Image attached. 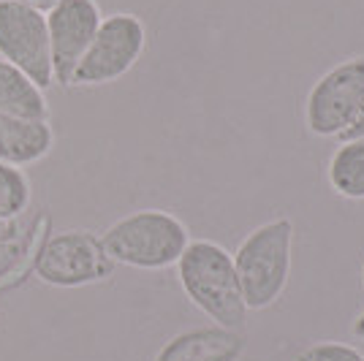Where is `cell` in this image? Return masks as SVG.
Here are the masks:
<instances>
[{"label":"cell","mask_w":364,"mask_h":361,"mask_svg":"<svg viewBox=\"0 0 364 361\" xmlns=\"http://www.w3.org/2000/svg\"><path fill=\"white\" fill-rule=\"evenodd\" d=\"M177 277L188 299L204 316L213 318L215 326L228 331L245 329L247 307L242 301L234 261H231V253H226L218 242H188L185 253L177 261Z\"/></svg>","instance_id":"cell-1"},{"label":"cell","mask_w":364,"mask_h":361,"mask_svg":"<svg viewBox=\"0 0 364 361\" xmlns=\"http://www.w3.org/2000/svg\"><path fill=\"white\" fill-rule=\"evenodd\" d=\"M0 114L22 120H46L44 90L36 87L31 76H25L6 60H0Z\"/></svg>","instance_id":"cell-11"},{"label":"cell","mask_w":364,"mask_h":361,"mask_svg":"<svg viewBox=\"0 0 364 361\" xmlns=\"http://www.w3.org/2000/svg\"><path fill=\"white\" fill-rule=\"evenodd\" d=\"M343 139H364V104H362V109H359V114H356L353 125L343 134Z\"/></svg>","instance_id":"cell-16"},{"label":"cell","mask_w":364,"mask_h":361,"mask_svg":"<svg viewBox=\"0 0 364 361\" xmlns=\"http://www.w3.org/2000/svg\"><path fill=\"white\" fill-rule=\"evenodd\" d=\"M291 244L294 226L289 217H274L258 226L242 239L231 256L240 280L242 301L247 313H261L283 296L291 274Z\"/></svg>","instance_id":"cell-2"},{"label":"cell","mask_w":364,"mask_h":361,"mask_svg":"<svg viewBox=\"0 0 364 361\" xmlns=\"http://www.w3.org/2000/svg\"><path fill=\"white\" fill-rule=\"evenodd\" d=\"M147 31L141 19L134 14H112L101 19V28L95 33L92 44L87 46L85 58L79 60L71 85L92 87L109 85L125 76L144 52Z\"/></svg>","instance_id":"cell-4"},{"label":"cell","mask_w":364,"mask_h":361,"mask_svg":"<svg viewBox=\"0 0 364 361\" xmlns=\"http://www.w3.org/2000/svg\"><path fill=\"white\" fill-rule=\"evenodd\" d=\"M52 76L60 85H71L79 60L85 58L95 33L101 28V9L95 0H60L46 11Z\"/></svg>","instance_id":"cell-8"},{"label":"cell","mask_w":364,"mask_h":361,"mask_svg":"<svg viewBox=\"0 0 364 361\" xmlns=\"http://www.w3.org/2000/svg\"><path fill=\"white\" fill-rule=\"evenodd\" d=\"M353 331H356V337H362L364 340V316L356 320V326H353Z\"/></svg>","instance_id":"cell-19"},{"label":"cell","mask_w":364,"mask_h":361,"mask_svg":"<svg viewBox=\"0 0 364 361\" xmlns=\"http://www.w3.org/2000/svg\"><path fill=\"white\" fill-rule=\"evenodd\" d=\"M31 201V182L22 168L0 163V223H11Z\"/></svg>","instance_id":"cell-13"},{"label":"cell","mask_w":364,"mask_h":361,"mask_svg":"<svg viewBox=\"0 0 364 361\" xmlns=\"http://www.w3.org/2000/svg\"><path fill=\"white\" fill-rule=\"evenodd\" d=\"M364 104V58H353L329 68L313 85L304 106L310 134L321 139L343 136Z\"/></svg>","instance_id":"cell-5"},{"label":"cell","mask_w":364,"mask_h":361,"mask_svg":"<svg viewBox=\"0 0 364 361\" xmlns=\"http://www.w3.org/2000/svg\"><path fill=\"white\" fill-rule=\"evenodd\" d=\"M362 283H364V266H362Z\"/></svg>","instance_id":"cell-20"},{"label":"cell","mask_w":364,"mask_h":361,"mask_svg":"<svg viewBox=\"0 0 364 361\" xmlns=\"http://www.w3.org/2000/svg\"><path fill=\"white\" fill-rule=\"evenodd\" d=\"M242 331L210 326V329H193L171 337L158 350L155 361H237L242 356Z\"/></svg>","instance_id":"cell-9"},{"label":"cell","mask_w":364,"mask_h":361,"mask_svg":"<svg viewBox=\"0 0 364 361\" xmlns=\"http://www.w3.org/2000/svg\"><path fill=\"white\" fill-rule=\"evenodd\" d=\"M14 237H16L14 220L11 223H0V239H14Z\"/></svg>","instance_id":"cell-18"},{"label":"cell","mask_w":364,"mask_h":361,"mask_svg":"<svg viewBox=\"0 0 364 361\" xmlns=\"http://www.w3.org/2000/svg\"><path fill=\"white\" fill-rule=\"evenodd\" d=\"M294 361H364V356L350 345L343 343H316L296 353Z\"/></svg>","instance_id":"cell-14"},{"label":"cell","mask_w":364,"mask_h":361,"mask_svg":"<svg viewBox=\"0 0 364 361\" xmlns=\"http://www.w3.org/2000/svg\"><path fill=\"white\" fill-rule=\"evenodd\" d=\"M0 58L31 76L41 90L55 82L44 11L16 0H0Z\"/></svg>","instance_id":"cell-6"},{"label":"cell","mask_w":364,"mask_h":361,"mask_svg":"<svg viewBox=\"0 0 364 361\" xmlns=\"http://www.w3.org/2000/svg\"><path fill=\"white\" fill-rule=\"evenodd\" d=\"M55 134L46 120H22L11 114H0V163L22 166L36 163L49 155Z\"/></svg>","instance_id":"cell-10"},{"label":"cell","mask_w":364,"mask_h":361,"mask_svg":"<svg viewBox=\"0 0 364 361\" xmlns=\"http://www.w3.org/2000/svg\"><path fill=\"white\" fill-rule=\"evenodd\" d=\"M112 261L101 239L87 231H63L46 242L36 256V274L58 288H76L109 277Z\"/></svg>","instance_id":"cell-7"},{"label":"cell","mask_w":364,"mask_h":361,"mask_svg":"<svg viewBox=\"0 0 364 361\" xmlns=\"http://www.w3.org/2000/svg\"><path fill=\"white\" fill-rule=\"evenodd\" d=\"M16 3H25V6H31V9H38V11H49L55 3H60V0H16Z\"/></svg>","instance_id":"cell-17"},{"label":"cell","mask_w":364,"mask_h":361,"mask_svg":"<svg viewBox=\"0 0 364 361\" xmlns=\"http://www.w3.org/2000/svg\"><path fill=\"white\" fill-rule=\"evenodd\" d=\"M188 242V228L174 215L141 210L109 226L101 237V247L112 264L134 269H166L180 261Z\"/></svg>","instance_id":"cell-3"},{"label":"cell","mask_w":364,"mask_h":361,"mask_svg":"<svg viewBox=\"0 0 364 361\" xmlns=\"http://www.w3.org/2000/svg\"><path fill=\"white\" fill-rule=\"evenodd\" d=\"M22 258V242L16 239H0V277L11 274Z\"/></svg>","instance_id":"cell-15"},{"label":"cell","mask_w":364,"mask_h":361,"mask_svg":"<svg viewBox=\"0 0 364 361\" xmlns=\"http://www.w3.org/2000/svg\"><path fill=\"white\" fill-rule=\"evenodd\" d=\"M329 185L343 198H364V139H346L329 161Z\"/></svg>","instance_id":"cell-12"}]
</instances>
